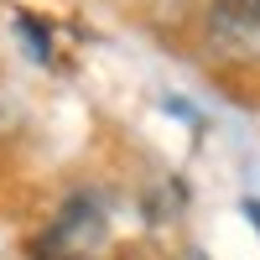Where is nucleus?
I'll return each mask as SVG.
<instances>
[{
    "mask_svg": "<svg viewBox=\"0 0 260 260\" xmlns=\"http://www.w3.org/2000/svg\"><path fill=\"white\" fill-rule=\"evenodd\" d=\"M104 234H110V219H104V208L94 198H68L57 208V219L37 234V260H89L99 245H104Z\"/></svg>",
    "mask_w": 260,
    "mask_h": 260,
    "instance_id": "nucleus-1",
    "label": "nucleus"
},
{
    "mask_svg": "<svg viewBox=\"0 0 260 260\" xmlns=\"http://www.w3.org/2000/svg\"><path fill=\"white\" fill-rule=\"evenodd\" d=\"M208 42L229 57H260V0H213Z\"/></svg>",
    "mask_w": 260,
    "mask_h": 260,
    "instance_id": "nucleus-2",
    "label": "nucleus"
},
{
    "mask_svg": "<svg viewBox=\"0 0 260 260\" xmlns=\"http://www.w3.org/2000/svg\"><path fill=\"white\" fill-rule=\"evenodd\" d=\"M120 260H203L192 250H172V245H130Z\"/></svg>",
    "mask_w": 260,
    "mask_h": 260,
    "instance_id": "nucleus-3",
    "label": "nucleus"
},
{
    "mask_svg": "<svg viewBox=\"0 0 260 260\" xmlns=\"http://www.w3.org/2000/svg\"><path fill=\"white\" fill-rule=\"evenodd\" d=\"M245 219H250V224L260 229V198H245Z\"/></svg>",
    "mask_w": 260,
    "mask_h": 260,
    "instance_id": "nucleus-4",
    "label": "nucleus"
}]
</instances>
